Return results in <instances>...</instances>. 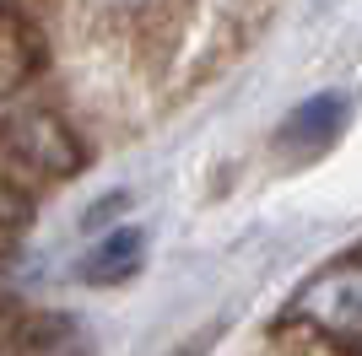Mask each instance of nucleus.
Here are the masks:
<instances>
[{"label":"nucleus","instance_id":"f03ea898","mask_svg":"<svg viewBox=\"0 0 362 356\" xmlns=\"http://www.w3.org/2000/svg\"><path fill=\"white\" fill-rule=\"evenodd\" d=\"M141 259H146V232H141V227H114V232L98 237V249L87 254L81 270H87V281L114 286V281H124V275H136Z\"/></svg>","mask_w":362,"mask_h":356},{"label":"nucleus","instance_id":"f257e3e1","mask_svg":"<svg viewBox=\"0 0 362 356\" xmlns=\"http://www.w3.org/2000/svg\"><path fill=\"white\" fill-rule=\"evenodd\" d=\"M346 119H351V97L346 92H314V97H303V103L281 119L276 141L292 146V151H325L335 135L346 130Z\"/></svg>","mask_w":362,"mask_h":356}]
</instances>
